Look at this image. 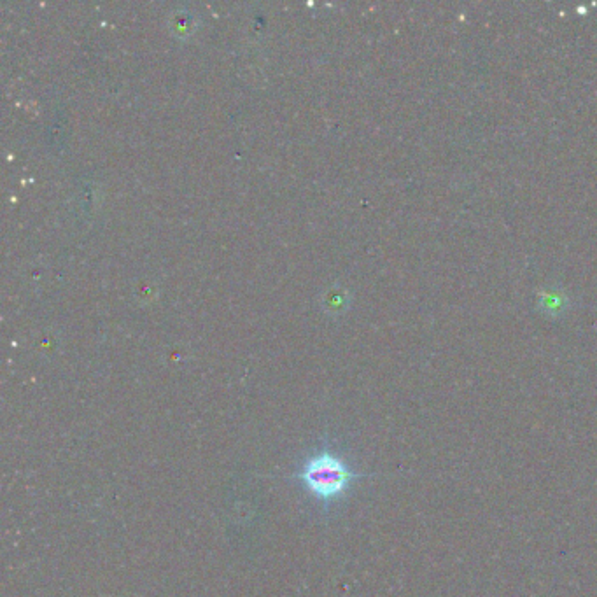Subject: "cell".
<instances>
[{"label": "cell", "mask_w": 597, "mask_h": 597, "mask_svg": "<svg viewBox=\"0 0 597 597\" xmlns=\"http://www.w3.org/2000/svg\"><path fill=\"white\" fill-rule=\"evenodd\" d=\"M361 477V473H354L340 457L333 456L331 452H319L310 457L296 475L317 499L323 501L342 496L352 480Z\"/></svg>", "instance_id": "obj_1"}]
</instances>
